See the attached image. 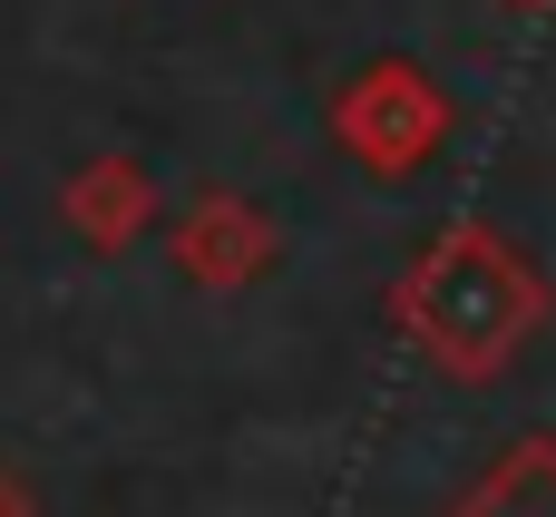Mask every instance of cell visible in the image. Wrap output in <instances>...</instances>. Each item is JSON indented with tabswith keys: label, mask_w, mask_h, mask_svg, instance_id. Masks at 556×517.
I'll list each match as a JSON object with an SVG mask.
<instances>
[{
	"label": "cell",
	"mask_w": 556,
	"mask_h": 517,
	"mask_svg": "<svg viewBox=\"0 0 556 517\" xmlns=\"http://www.w3.org/2000/svg\"><path fill=\"white\" fill-rule=\"evenodd\" d=\"M538 274L498 244V235H440L410 274H401V293H391V313L420 332V352L430 362H450V371H489V362H508L518 352V332L538 323Z\"/></svg>",
	"instance_id": "cell-1"
},
{
	"label": "cell",
	"mask_w": 556,
	"mask_h": 517,
	"mask_svg": "<svg viewBox=\"0 0 556 517\" xmlns=\"http://www.w3.org/2000/svg\"><path fill=\"white\" fill-rule=\"evenodd\" d=\"M332 137H342L362 166L401 176V166H420V156L450 137V98H440L410 59H381V68H362V78L332 98Z\"/></svg>",
	"instance_id": "cell-2"
},
{
	"label": "cell",
	"mask_w": 556,
	"mask_h": 517,
	"mask_svg": "<svg viewBox=\"0 0 556 517\" xmlns=\"http://www.w3.org/2000/svg\"><path fill=\"white\" fill-rule=\"evenodd\" d=\"M59 225L88 244V254H127L147 225H156V176L137 156H88L68 186H59Z\"/></svg>",
	"instance_id": "cell-3"
},
{
	"label": "cell",
	"mask_w": 556,
	"mask_h": 517,
	"mask_svg": "<svg viewBox=\"0 0 556 517\" xmlns=\"http://www.w3.org/2000/svg\"><path fill=\"white\" fill-rule=\"evenodd\" d=\"M264 264H274V225H264L244 196H195V205L176 215V274H186V283L235 293V283H254Z\"/></svg>",
	"instance_id": "cell-4"
},
{
	"label": "cell",
	"mask_w": 556,
	"mask_h": 517,
	"mask_svg": "<svg viewBox=\"0 0 556 517\" xmlns=\"http://www.w3.org/2000/svg\"><path fill=\"white\" fill-rule=\"evenodd\" d=\"M450 517H556V440H518Z\"/></svg>",
	"instance_id": "cell-5"
},
{
	"label": "cell",
	"mask_w": 556,
	"mask_h": 517,
	"mask_svg": "<svg viewBox=\"0 0 556 517\" xmlns=\"http://www.w3.org/2000/svg\"><path fill=\"white\" fill-rule=\"evenodd\" d=\"M0 517H39V508H29V489H20L10 469H0Z\"/></svg>",
	"instance_id": "cell-6"
}]
</instances>
